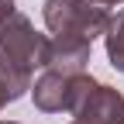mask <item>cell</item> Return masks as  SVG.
Masks as SVG:
<instances>
[{"label": "cell", "instance_id": "7", "mask_svg": "<svg viewBox=\"0 0 124 124\" xmlns=\"http://www.w3.org/2000/svg\"><path fill=\"white\" fill-rule=\"evenodd\" d=\"M103 48H107V59L117 72H124V7L117 14H110V24L103 31Z\"/></svg>", "mask_w": 124, "mask_h": 124}, {"label": "cell", "instance_id": "6", "mask_svg": "<svg viewBox=\"0 0 124 124\" xmlns=\"http://www.w3.org/2000/svg\"><path fill=\"white\" fill-rule=\"evenodd\" d=\"M31 76H35L31 69H24L21 62H14L0 52V110L14 100H21L24 93H31Z\"/></svg>", "mask_w": 124, "mask_h": 124}, {"label": "cell", "instance_id": "4", "mask_svg": "<svg viewBox=\"0 0 124 124\" xmlns=\"http://www.w3.org/2000/svg\"><path fill=\"white\" fill-rule=\"evenodd\" d=\"M90 45L86 38L79 35H52L48 38V66L52 72H62V76H79L86 72L90 66Z\"/></svg>", "mask_w": 124, "mask_h": 124}, {"label": "cell", "instance_id": "10", "mask_svg": "<svg viewBox=\"0 0 124 124\" xmlns=\"http://www.w3.org/2000/svg\"><path fill=\"white\" fill-rule=\"evenodd\" d=\"M0 124H17V121H0Z\"/></svg>", "mask_w": 124, "mask_h": 124}, {"label": "cell", "instance_id": "9", "mask_svg": "<svg viewBox=\"0 0 124 124\" xmlns=\"http://www.w3.org/2000/svg\"><path fill=\"white\" fill-rule=\"evenodd\" d=\"M114 124H124V103H121V110H117V117H114Z\"/></svg>", "mask_w": 124, "mask_h": 124}, {"label": "cell", "instance_id": "2", "mask_svg": "<svg viewBox=\"0 0 124 124\" xmlns=\"http://www.w3.org/2000/svg\"><path fill=\"white\" fill-rule=\"evenodd\" d=\"M121 103H124L121 93H117L114 86L93 79L90 72L69 76V103H66V114H72V121H86V124H114Z\"/></svg>", "mask_w": 124, "mask_h": 124}, {"label": "cell", "instance_id": "5", "mask_svg": "<svg viewBox=\"0 0 124 124\" xmlns=\"http://www.w3.org/2000/svg\"><path fill=\"white\" fill-rule=\"evenodd\" d=\"M31 100L41 114H62L69 103V76L45 69L35 83H31Z\"/></svg>", "mask_w": 124, "mask_h": 124}, {"label": "cell", "instance_id": "1", "mask_svg": "<svg viewBox=\"0 0 124 124\" xmlns=\"http://www.w3.org/2000/svg\"><path fill=\"white\" fill-rule=\"evenodd\" d=\"M110 0H45L41 21L48 35H79L93 41L110 24Z\"/></svg>", "mask_w": 124, "mask_h": 124}, {"label": "cell", "instance_id": "12", "mask_svg": "<svg viewBox=\"0 0 124 124\" xmlns=\"http://www.w3.org/2000/svg\"><path fill=\"white\" fill-rule=\"evenodd\" d=\"M110 4H124V0H110Z\"/></svg>", "mask_w": 124, "mask_h": 124}, {"label": "cell", "instance_id": "3", "mask_svg": "<svg viewBox=\"0 0 124 124\" xmlns=\"http://www.w3.org/2000/svg\"><path fill=\"white\" fill-rule=\"evenodd\" d=\"M0 52L7 59L21 62L24 69H45L48 66V35H41V31L31 24L28 14L14 10L10 17L0 24Z\"/></svg>", "mask_w": 124, "mask_h": 124}, {"label": "cell", "instance_id": "11", "mask_svg": "<svg viewBox=\"0 0 124 124\" xmlns=\"http://www.w3.org/2000/svg\"><path fill=\"white\" fill-rule=\"evenodd\" d=\"M69 124H86V121H69Z\"/></svg>", "mask_w": 124, "mask_h": 124}, {"label": "cell", "instance_id": "8", "mask_svg": "<svg viewBox=\"0 0 124 124\" xmlns=\"http://www.w3.org/2000/svg\"><path fill=\"white\" fill-rule=\"evenodd\" d=\"M14 10H17V4H14V0H0V24H4Z\"/></svg>", "mask_w": 124, "mask_h": 124}]
</instances>
